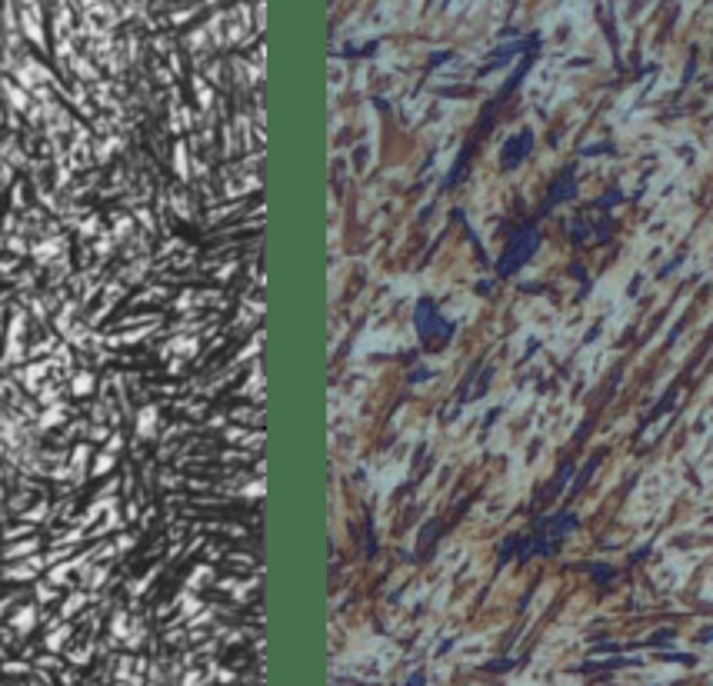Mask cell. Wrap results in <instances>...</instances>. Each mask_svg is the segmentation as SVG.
<instances>
[{
    "label": "cell",
    "instance_id": "3957f363",
    "mask_svg": "<svg viewBox=\"0 0 713 686\" xmlns=\"http://www.w3.org/2000/svg\"><path fill=\"white\" fill-rule=\"evenodd\" d=\"M577 197V180H573V167H563L560 177L553 180L547 194V204H563V200H573Z\"/></svg>",
    "mask_w": 713,
    "mask_h": 686
},
{
    "label": "cell",
    "instance_id": "7a4b0ae2",
    "mask_svg": "<svg viewBox=\"0 0 713 686\" xmlns=\"http://www.w3.org/2000/svg\"><path fill=\"white\" fill-rule=\"evenodd\" d=\"M530 147H534V133H530V131L514 133V137L504 143V167H507V170H514V167L530 153Z\"/></svg>",
    "mask_w": 713,
    "mask_h": 686
},
{
    "label": "cell",
    "instance_id": "6da1fadb",
    "mask_svg": "<svg viewBox=\"0 0 713 686\" xmlns=\"http://www.w3.org/2000/svg\"><path fill=\"white\" fill-rule=\"evenodd\" d=\"M540 247V233L534 227H524V230H516L514 237H510V243H507V250L504 257H500V267H497V273L500 277H510V273H516L524 263L537 253Z\"/></svg>",
    "mask_w": 713,
    "mask_h": 686
}]
</instances>
